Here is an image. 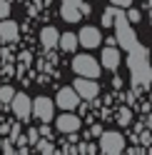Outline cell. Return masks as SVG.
<instances>
[{"label": "cell", "instance_id": "obj_6", "mask_svg": "<svg viewBox=\"0 0 152 155\" xmlns=\"http://www.w3.org/2000/svg\"><path fill=\"white\" fill-rule=\"evenodd\" d=\"M55 103L60 105V110H72V108H78V103H80V93L75 88H62V90H58Z\"/></svg>", "mask_w": 152, "mask_h": 155}, {"label": "cell", "instance_id": "obj_21", "mask_svg": "<svg viewBox=\"0 0 152 155\" xmlns=\"http://www.w3.org/2000/svg\"><path fill=\"white\" fill-rule=\"evenodd\" d=\"M127 20L130 23H140V10H127Z\"/></svg>", "mask_w": 152, "mask_h": 155}, {"label": "cell", "instance_id": "obj_4", "mask_svg": "<svg viewBox=\"0 0 152 155\" xmlns=\"http://www.w3.org/2000/svg\"><path fill=\"white\" fill-rule=\"evenodd\" d=\"M72 88L80 93L82 100H95V98H97V93H100L97 83H95V78H82V75H78V80H75Z\"/></svg>", "mask_w": 152, "mask_h": 155}, {"label": "cell", "instance_id": "obj_16", "mask_svg": "<svg viewBox=\"0 0 152 155\" xmlns=\"http://www.w3.org/2000/svg\"><path fill=\"white\" fill-rule=\"evenodd\" d=\"M15 95H17V93L10 88V85H3V88H0V103H13Z\"/></svg>", "mask_w": 152, "mask_h": 155}, {"label": "cell", "instance_id": "obj_5", "mask_svg": "<svg viewBox=\"0 0 152 155\" xmlns=\"http://www.w3.org/2000/svg\"><path fill=\"white\" fill-rule=\"evenodd\" d=\"M10 108L13 113L17 115V120H30V115H33V100L27 98V95H15L13 103H10Z\"/></svg>", "mask_w": 152, "mask_h": 155}, {"label": "cell", "instance_id": "obj_3", "mask_svg": "<svg viewBox=\"0 0 152 155\" xmlns=\"http://www.w3.org/2000/svg\"><path fill=\"white\" fill-rule=\"evenodd\" d=\"M72 70L82 78H100V63L92 55H78L72 60Z\"/></svg>", "mask_w": 152, "mask_h": 155}, {"label": "cell", "instance_id": "obj_8", "mask_svg": "<svg viewBox=\"0 0 152 155\" xmlns=\"http://www.w3.org/2000/svg\"><path fill=\"white\" fill-rule=\"evenodd\" d=\"M60 15H62L68 23H78L80 15H85V13H82V0H62Z\"/></svg>", "mask_w": 152, "mask_h": 155}, {"label": "cell", "instance_id": "obj_17", "mask_svg": "<svg viewBox=\"0 0 152 155\" xmlns=\"http://www.w3.org/2000/svg\"><path fill=\"white\" fill-rule=\"evenodd\" d=\"M37 153L50 155V153H55V148H52V143L47 140V138H43V140H37Z\"/></svg>", "mask_w": 152, "mask_h": 155}, {"label": "cell", "instance_id": "obj_20", "mask_svg": "<svg viewBox=\"0 0 152 155\" xmlns=\"http://www.w3.org/2000/svg\"><path fill=\"white\" fill-rule=\"evenodd\" d=\"M37 140H40V130H27V143L37 145Z\"/></svg>", "mask_w": 152, "mask_h": 155}, {"label": "cell", "instance_id": "obj_18", "mask_svg": "<svg viewBox=\"0 0 152 155\" xmlns=\"http://www.w3.org/2000/svg\"><path fill=\"white\" fill-rule=\"evenodd\" d=\"M130 120H132V113H130L127 108H120V113H117V123H120V125H130Z\"/></svg>", "mask_w": 152, "mask_h": 155}, {"label": "cell", "instance_id": "obj_23", "mask_svg": "<svg viewBox=\"0 0 152 155\" xmlns=\"http://www.w3.org/2000/svg\"><path fill=\"white\" fill-rule=\"evenodd\" d=\"M90 135H95V138H100V135H102V128H100V125H92V130H90Z\"/></svg>", "mask_w": 152, "mask_h": 155}, {"label": "cell", "instance_id": "obj_13", "mask_svg": "<svg viewBox=\"0 0 152 155\" xmlns=\"http://www.w3.org/2000/svg\"><path fill=\"white\" fill-rule=\"evenodd\" d=\"M40 43H43V48L60 45V33L55 30V28H43V30H40Z\"/></svg>", "mask_w": 152, "mask_h": 155}, {"label": "cell", "instance_id": "obj_2", "mask_svg": "<svg viewBox=\"0 0 152 155\" xmlns=\"http://www.w3.org/2000/svg\"><path fill=\"white\" fill-rule=\"evenodd\" d=\"M115 30H117V40H120V45L125 50H137L135 48V35L130 30V20L122 15V10H117V15H115Z\"/></svg>", "mask_w": 152, "mask_h": 155}, {"label": "cell", "instance_id": "obj_14", "mask_svg": "<svg viewBox=\"0 0 152 155\" xmlns=\"http://www.w3.org/2000/svg\"><path fill=\"white\" fill-rule=\"evenodd\" d=\"M78 43H80V38L75 35V33H62V35H60V48H62V50H68V53L75 50Z\"/></svg>", "mask_w": 152, "mask_h": 155}, {"label": "cell", "instance_id": "obj_9", "mask_svg": "<svg viewBox=\"0 0 152 155\" xmlns=\"http://www.w3.org/2000/svg\"><path fill=\"white\" fill-rule=\"evenodd\" d=\"M80 45L82 48H90V50H92V48H97L100 45V40H102V33L97 30V28H92V25H87V28H82V30H80Z\"/></svg>", "mask_w": 152, "mask_h": 155}, {"label": "cell", "instance_id": "obj_11", "mask_svg": "<svg viewBox=\"0 0 152 155\" xmlns=\"http://www.w3.org/2000/svg\"><path fill=\"white\" fill-rule=\"evenodd\" d=\"M102 68H107V70H115L120 68V50L115 45H107V50H102V58H100Z\"/></svg>", "mask_w": 152, "mask_h": 155}, {"label": "cell", "instance_id": "obj_15", "mask_svg": "<svg viewBox=\"0 0 152 155\" xmlns=\"http://www.w3.org/2000/svg\"><path fill=\"white\" fill-rule=\"evenodd\" d=\"M117 10H120L117 5H112V8H107V10H105V15H102V28L115 25V15H117Z\"/></svg>", "mask_w": 152, "mask_h": 155}, {"label": "cell", "instance_id": "obj_19", "mask_svg": "<svg viewBox=\"0 0 152 155\" xmlns=\"http://www.w3.org/2000/svg\"><path fill=\"white\" fill-rule=\"evenodd\" d=\"M10 15V3L8 0H0V18H8Z\"/></svg>", "mask_w": 152, "mask_h": 155}, {"label": "cell", "instance_id": "obj_22", "mask_svg": "<svg viewBox=\"0 0 152 155\" xmlns=\"http://www.w3.org/2000/svg\"><path fill=\"white\" fill-rule=\"evenodd\" d=\"M112 5H117V8H130L132 5V0H110Z\"/></svg>", "mask_w": 152, "mask_h": 155}, {"label": "cell", "instance_id": "obj_10", "mask_svg": "<svg viewBox=\"0 0 152 155\" xmlns=\"http://www.w3.org/2000/svg\"><path fill=\"white\" fill-rule=\"evenodd\" d=\"M55 125H58L60 133H75V130H80V118L72 115V113H62L60 118L55 120Z\"/></svg>", "mask_w": 152, "mask_h": 155}, {"label": "cell", "instance_id": "obj_12", "mask_svg": "<svg viewBox=\"0 0 152 155\" xmlns=\"http://www.w3.org/2000/svg\"><path fill=\"white\" fill-rule=\"evenodd\" d=\"M15 38H17V23L3 18V23H0V40L3 43H13Z\"/></svg>", "mask_w": 152, "mask_h": 155}, {"label": "cell", "instance_id": "obj_24", "mask_svg": "<svg viewBox=\"0 0 152 155\" xmlns=\"http://www.w3.org/2000/svg\"><path fill=\"white\" fill-rule=\"evenodd\" d=\"M40 133L45 135V138H50V133H52V130H50V128H47V125H43V128H40Z\"/></svg>", "mask_w": 152, "mask_h": 155}, {"label": "cell", "instance_id": "obj_7", "mask_svg": "<svg viewBox=\"0 0 152 155\" xmlns=\"http://www.w3.org/2000/svg\"><path fill=\"white\" fill-rule=\"evenodd\" d=\"M52 108H55V103L50 98H37L33 100V115L35 118H40L43 123H50L52 120Z\"/></svg>", "mask_w": 152, "mask_h": 155}, {"label": "cell", "instance_id": "obj_1", "mask_svg": "<svg viewBox=\"0 0 152 155\" xmlns=\"http://www.w3.org/2000/svg\"><path fill=\"white\" fill-rule=\"evenodd\" d=\"M100 153H105V155L125 153V138H122L117 130H105L100 135Z\"/></svg>", "mask_w": 152, "mask_h": 155}, {"label": "cell", "instance_id": "obj_25", "mask_svg": "<svg viewBox=\"0 0 152 155\" xmlns=\"http://www.w3.org/2000/svg\"><path fill=\"white\" fill-rule=\"evenodd\" d=\"M150 100H152V98H150Z\"/></svg>", "mask_w": 152, "mask_h": 155}]
</instances>
